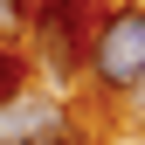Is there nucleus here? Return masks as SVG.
I'll return each instance as SVG.
<instances>
[{
    "label": "nucleus",
    "mask_w": 145,
    "mask_h": 145,
    "mask_svg": "<svg viewBox=\"0 0 145 145\" xmlns=\"http://www.w3.org/2000/svg\"><path fill=\"white\" fill-rule=\"evenodd\" d=\"M90 21H97V0H35V21L21 35L28 62L48 69L56 97L69 83H83V48H90Z\"/></svg>",
    "instance_id": "obj_1"
},
{
    "label": "nucleus",
    "mask_w": 145,
    "mask_h": 145,
    "mask_svg": "<svg viewBox=\"0 0 145 145\" xmlns=\"http://www.w3.org/2000/svg\"><path fill=\"white\" fill-rule=\"evenodd\" d=\"M145 76V7H97L90 21V48H83V83L97 97H118L124 83Z\"/></svg>",
    "instance_id": "obj_2"
},
{
    "label": "nucleus",
    "mask_w": 145,
    "mask_h": 145,
    "mask_svg": "<svg viewBox=\"0 0 145 145\" xmlns=\"http://www.w3.org/2000/svg\"><path fill=\"white\" fill-rule=\"evenodd\" d=\"M48 138H83L76 104L56 97V90H21V97L0 104V145H48Z\"/></svg>",
    "instance_id": "obj_3"
},
{
    "label": "nucleus",
    "mask_w": 145,
    "mask_h": 145,
    "mask_svg": "<svg viewBox=\"0 0 145 145\" xmlns=\"http://www.w3.org/2000/svg\"><path fill=\"white\" fill-rule=\"evenodd\" d=\"M28 83H35V62H28V48H21V42H0V104H7V97H21Z\"/></svg>",
    "instance_id": "obj_4"
},
{
    "label": "nucleus",
    "mask_w": 145,
    "mask_h": 145,
    "mask_svg": "<svg viewBox=\"0 0 145 145\" xmlns=\"http://www.w3.org/2000/svg\"><path fill=\"white\" fill-rule=\"evenodd\" d=\"M104 104H111V118L124 124V131H145V76H138V83H124L118 97H104Z\"/></svg>",
    "instance_id": "obj_5"
},
{
    "label": "nucleus",
    "mask_w": 145,
    "mask_h": 145,
    "mask_svg": "<svg viewBox=\"0 0 145 145\" xmlns=\"http://www.w3.org/2000/svg\"><path fill=\"white\" fill-rule=\"evenodd\" d=\"M48 145H83V138H48Z\"/></svg>",
    "instance_id": "obj_6"
}]
</instances>
